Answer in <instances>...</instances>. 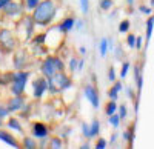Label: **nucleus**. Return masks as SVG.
Instances as JSON below:
<instances>
[{"label": "nucleus", "instance_id": "obj_1", "mask_svg": "<svg viewBox=\"0 0 154 149\" xmlns=\"http://www.w3.org/2000/svg\"><path fill=\"white\" fill-rule=\"evenodd\" d=\"M57 14V8L56 3L53 0H43V2H38L37 6L32 11V22L34 25H38V26H46L53 22V19Z\"/></svg>", "mask_w": 154, "mask_h": 149}, {"label": "nucleus", "instance_id": "obj_2", "mask_svg": "<svg viewBox=\"0 0 154 149\" xmlns=\"http://www.w3.org/2000/svg\"><path fill=\"white\" fill-rule=\"evenodd\" d=\"M63 68H65V65L59 57H46L40 66V72L45 79H51L54 74L63 71Z\"/></svg>", "mask_w": 154, "mask_h": 149}, {"label": "nucleus", "instance_id": "obj_3", "mask_svg": "<svg viewBox=\"0 0 154 149\" xmlns=\"http://www.w3.org/2000/svg\"><path fill=\"white\" fill-rule=\"evenodd\" d=\"M71 80L68 79L66 74H63V71L54 74L51 79H48V89L51 92H57V91H65L71 88Z\"/></svg>", "mask_w": 154, "mask_h": 149}, {"label": "nucleus", "instance_id": "obj_4", "mask_svg": "<svg viewBox=\"0 0 154 149\" xmlns=\"http://www.w3.org/2000/svg\"><path fill=\"white\" fill-rule=\"evenodd\" d=\"M0 46L3 48L5 52H12L16 49V39H14L12 31L6 28L0 29Z\"/></svg>", "mask_w": 154, "mask_h": 149}, {"label": "nucleus", "instance_id": "obj_5", "mask_svg": "<svg viewBox=\"0 0 154 149\" xmlns=\"http://www.w3.org/2000/svg\"><path fill=\"white\" fill-rule=\"evenodd\" d=\"M83 94H85V97H86V100L91 103L93 108H99V105H100V98H99V92L96 91L94 86H91V85L85 86Z\"/></svg>", "mask_w": 154, "mask_h": 149}, {"label": "nucleus", "instance_id": "obj_6", "mask_svg": "<svg viewBox=\"0 0 154 149\" xmlns=\"http://www.w3.org/2000/svg\"><path fill=\"white\" fill-rule=\"evenodd\" d=\"M32 88H34V97L35 98H42L45 91L48 89V80L45 77H38L32 82Z\"/></svg>", "mask_w": 154, "mask_h": 149}, {"label": "nucleus", "instance_id": "obj_7", "mask_svg": "<svg viewBox=\"0 0 154 149\" xmlns=\"http://www.w3.org/2000/svg\"><path fill=\"white\" fill-rule=\"evenodd\" d=\"M23 106H25V98L22 95H16V97H12L11 100L8 102L6 108H8L9 112H17V111L23 109Z\"/></svg>", "mask_w": 154, "mask_h": 149}, {"label": "nucleus", "instance_id": "obj_8", "mask_svg": "<svg viewBox=\"0 0 154 149\" xmlns=\"http://www.w3.org/2000/svg\"><path fill=\"white\" fill-rule=\"evenodd\" d=\"M3 9L6 12V16H9V17H16V16L22 14V5H19L17 2H12V0L3 6Z\"/></svg>", "mask_w": 154, "mask_h": 149}, {"label": "nucleus", "instance_id": "obj_9", "mask_svg": "<svg viewBox=\"0 0 154 149\" xmlns=\"http://www.w3.org/2000/svg\"><path fill=\"white\" fill-rule=\"evenodd\" d=\"M32 135L35 139H46L48 137V128L43 123H34L32 125Z\"/></svg>", "mask_w": 154, "mask_h": 149}, {"label": "nucleus", "instance_id": "obj_10", "mask_svg": "<svg viewBox=\"0 0 154 149\" xmlns=\"http://www.w3.org/2000/svg\"><path fill=\"white\" fill-rule=\"evenodd\" d=\"M0 140L5 142V143L9 145V146H12V148H19V142L12 137L9 132H6V131H0Z\"/></svg>", "mask_w": 154, "mask_h": 149}, {"label": "nucleus", "instance_id": "obj_11", "mask_svg": "<svg viewBox=\"0 0 154 149\" xmlns=\"http://www.w3.org/2000/svg\"><path fill=\"white\" fill-rule=\"evenodd\" d=\"M25 65H26V54L25 51H19L14 57V68L16 69H23Z\"/></svg>", "mask_w": 154, "mask_h": 149}, {"label": "nucleus", "instance_id": "obj_12", "mask_svg": "<svg viewBox=\"0 0 154 149\" xmlns=\"http://www.w3.org/2000/svg\"><path fill=\"white\" fill-rule=\"evenodd\" d=\"M74 23H75V20H74V19H71V17L65 19V20H63V22L59 25V31H60V32H63V34L69 32V31L74 28Z\"/></svg>", "mask_w": 154, "mask_h": 149}, {"label": "nucleus", "instance_id": "obj_13", "mask_svg": "<svg viewBox=\"0 0 154 149\" xmlns=\"http://www.w3.org/2000/svg\"><path fill=\"white\" fill-rule=\"evenodd\" d=\"M26 88V83L25 82H11V92L14 95H22Z\"/></svg>", "mask_w": 154, "mask_h": 149}, {"label": "nucleus", "instance_id": "obj_14", "mask_svg": "<svg viewBox=\"0 0 154 149\" xmlns=\"http://www.w3.org/2000/svg\"><path fill=\"white\" fill-rule=\"evenodd\" d=\"M134 131H136V125H131V128H130V129L123 132V139L128 142V145H130V146H133L134 139H136V134H134Z\"/></svg>", "mask_w": 154, "mask_h": 149}, {"label": "nucleus", "instance_id": "obj_15", "mask_svg": "<svg viewBox=\"0 0 154 149\" xmlns=\"http://www.w3.org/2000/svg\"><path fill=\"white\" fill-rule=\"evenodd\" d=\"M134 79L137 80V89L140 91V89H142V85H143V79H142V69H140V66H136V68H134Z\"/></svg>", "mask_w": 154, "mask_h": 149}, {"label": "nucleus", "instance_id": "obj_16", "mask_svg": "<svg viewBox=\"0 0 154 149\" xmlns=\"http://www.w3.org/2000/svg\"><path fill=\"white\" fill-rule=\"evenodd\" d=\"M99 131H100V123H99V120H94L91 123V128H89V139L96 137V135L99 134Z\"/></svg>", "mask_w": 154, "mask_h": 149}, {"label": "nucleus", "instance_id": "obj_17", "mask_svg": "<svg viewBox=\"0 0 154 149\" xmlns=\"http://www.w3.org/2000/svg\"><path fill=\"white\" fill-rule=\"evenodd\" d=\"M152 26H154V19H152V16H149V19L146 22V42H149L152 37Z\"/></svg>", "mask_w": 154, "mask_h": 149}, {"label": "nucleus", "instance_id": "obj_18", "mask_svg": "<svg viewBox=\"0 0 154 149\" xmlns=\"http://www.w3.org/2000/svg\"><path fill=\"white\" fill-rule=\"evenodd\" d=\"M8 128L14 129V131H19V132L23 131V128H22V125H20V121H19L17 118H9V121H8Z\"/></svg>", "mask_w": 154, "mask_h": 149}, {"label": "nucleus", "instance_id": "obj_19", "mask_svg": "<svg viewBox=\"0 0 154 149\" xmlns=\"http://www.w3.org/2000/svg\"><path fill=\"white\" fill-rule=\"evenodd\" d=\"M109 117V125H112L114 128H119V125H120V117H119V114H111V115H108Z\"/></svg>", "mask_w": 154, "mask_h": 149}, {"label": "nucleus", "instance_id": "obj_20", "mask_svg": "<svg viewBox=\"0 0 154 149\" xmlns=\"http://www.w3.org/2000/svg\"><path fill=\"white\" fill-rule=\"evenodd\" d=\"M116 111H117V105H116V100H111V102L106 105L105 112H106V115H111V114L116 112Z\"/></svg>", "mask_w": 154, "mask_h": 149}, {"label": "nucleus", "instance_id": "obj_21", "mask_svg": "<svg viewBox=\"0 0 154 149\" xmlns=\"http://www.w3.org/2000/svg\"><path fill=\"white\" fill-rule=\"evenodd\" d=\"M108 52V39H102L100 40V55L105 57Z\"/></svg>", "mask_w": 154, "mask_h": 149}, {"label": "nucleus", "instance_id": "obj_22", "mask_svg": "<svg viewBox=\"0 0 154 149\" xmlns=\"http://www.w3.org/2000/svg\"><path fill=\"white\" fill-rule=\"evenodd\" d=\"M23 146L26 148V149H34V148H37V143L34 142V139L25 137V139H23Z\"/></svg>", "mask_w": 154, "mask_h": 149}, {"label": "nucleus", "instance_id": "obj_23", "mask_svg": "<svg viewBox=\"0 0 154 149\" xmlns=\"http://www.w3.org/2000/svg\"><path fill=\"white\" fill-rule=\"evenodd\" d=\"M62 140L60 139H57V137H54V139H51V142H49V148H53V149H60L62 148Z\"/></svg>", "mask_w": 154, "mask_h": 149}, {"label": "nucleus", "instance_id": "obj_24", "mask_svg": "<svg viewBox=\"0 0 154 149\" xmlns=\"http://www.w3.org/2000/svg\"><path fill=\"white\" fill-rule=\"evenodd\" d=\"M111 6H112V0H102L100 2V9H103V11L111 9Z\"/></svg>", "mask_w": 154, "mask_h": 149}, {"label": "nucleus", "instance_id": "obj_25", "mask_svg": "<svg viewBox=\"0 0 154 149\" xmlns=\"http://www.w3.org/2000/svg\"><path fill=\"white\" fill-rule=\"evenodd\" d=\"M128 69H130V63H128V61L122 63V68H120V77H122V79H125V77H126Z\"/></svg>", "mask_w": 154, "mask_h": 149}, {"label": "nucleus", "instance_id": "obj_26", "mask_svg": "<svg viewBox=\"0 0 154 149\" xmlns=\"http://www.w3.org/2000/svg\"><path fill=\"white\" fill-rule=\"evenodd\" d=\"M128 29H130V22H128V20L120 22V25H119V32H126Z\"/></svg>", "mask_w": 154, "mask_h": 149}, {"label": "nucleus", "instance_id": "obj_27", "mask_svg": "<svg viewBox=\"0 0 154 149\" xmlns=\"http://www.w3.org/2000/svg\"><path fill=\"white\" fill-rule=\"evenodd\" d=\"M80 8H82L83 14H88L89 12V2L88 0H80Z\"/></svg>", "mask_w": 154, "mask_h": 149}, {"label": "nucleus", "instance_id": "obj_28", "mask_svg": "<svg viewBox=\"0 0 154 149\" xmlns=\"http://www.w3.org/2000/svg\"><path fill=\"white\" fill-rule=\"evenodd\" d=\"M108 95H109L111 100H117V98H119V97H117V95H119V91H117V89H116L114 86H112V88L108 91Z\"/></svg>", "mask_w": 154, "mask_h": 149}, {"label": "nucleus", "instance_id": "obj_29", "mask_svg": "<svg viewBox=\"0 0 154 149\" xmlns=\"http://www.w3.org/2000/svg\"><path fill=\"white\" fill-rule=\"evenodd\" d=\"M77 63H79V60H77V58H71L69 60V71L71 72H75L77 71Z\"/></svg>", "mask_w": 154, "mask_h": 149}, {"label": "nucleus", "instance_id": "obj_30", "mask_svg": "<svg viewBox=\"0 0 154 149\" xmlns=\"http://www.w3.org/2000/svg\"><path fill=\"white\" fill-rule=\"evenodd\" d=\"M106 148V140L105 139H99L96 143V149H105Z\"/></svg>", "mask_w": 154, "mask_h": 149}, {"label": "nucleus", "instance_id": "obj_31", "mask_svg": "<svg viewBox=\"0 0 154 149\" xmlns=\"http://www.w3.org/2000/svg\"><path fill=\"white\" fill-rule=\"evenodd\" d=\"M126 42H128V46H130V48H134L136 35H134V34H130V35H128V39H126Z\"/></svg>", "mask_w": 154, "mask_h": 149}, {"label": "nucleus", "instance_id": "obj_32", "mask_svg": "<svg viewBox=\"0 0 154 149\" xmlns=\"http://www.w3.org/2000/svg\"><path fill=\"white\" fill-rule=\"evenodd\" d=\"M9 115V111H8V108H5V106H0V118H5V117H8Z\"/></svg>", "mask_w": 154, "mask_h": 149}, {"label": "nucleus", "instance_id": "obj_33", "mask_svg": "<svg viewBox=\"0 0 154 149\" xmlns=\"http://www.w3.org/2000/svg\"><path fill=\"white\" fill-rule=\"evenodd\" d=\"M45 39H46V34H38V37H35V39H34L32 42L38 45V43H43V42H45Z\"/></svg>", "mask_w": 154, "mask_h": 149}, {"label": "nucleus", "instance_id": "obj_34", "mask_svg": "<svg viewBox=\"0 0 154 149\" xmlns=\"http://www.w3.org/2000/svg\"><path fill=\"white\" fill-rule=\"evenodd\" d=\"M38 2H40V0H26V6H28L29 9H34Z\"/></svg>", "mask_w": 154, "mask_h": 149}, {"label": "nucleus", "instance_id": "obj_35", "mask_svg": "<svg viewBox=\"0 0 154 149\" xmlns=\"http://www.w3.org/2000/svg\"><path fill=\"white\" fill-rule=\"evenodd\" d=\"M117 109H119V117H120V118H125V117H126V106L122 105V106L117 108Z\"/></svg>", "mask_w": 154, "mask_h": 149}, {"label": "nucleus", "instance_id": "obj_36", "mask_svg": "<svg viewBox=\"0 0 154 149\" xmlns=\"http://www.w3.org/2000/svg\"><path fill=\"white\" fill-rule=\"evenodd\" d=\"M108 79H109L111 82H114V80H116V71H114V68H112V66L108 69Z\"/></svg>", "mask_w": 154, "mask_h": 149}, {"label": "nucleus", "instance_id": "obj_37", "mask_svg": "<svg viewBox=\"0 0 154 149\" xmlns=\"http://www.w3.org/2000/svg\"><path fill=\"white\" fill-rule=\"evenodd\" d=\"M82 132H83L85 137H89V126L86 125V123H83V125H82Z\"/></svg>", "mask_w": 154, "mask_h": 149}, {"label": "nucleus", "instance_id": "obj_38", "mask_svg": "<svg viewBox=\"0 0 154 149\" xmlns=\"http://www.w3.org/2000/svg\"><path fill=\"white\" fill-rule=\"evenodd\" d=\"M140 12H143V14H146V16H151L152 9L151 8H146V6H140Z\"/></svg>", "mask_w": 154, "mask_h": 149}, {"label": "nucleus", "instance_id": "obj_39", "mask_svg": "<svg viewBox=\"0 0 154 149\" xmlns=\"http://www.w3.org/2000/svg\"><path fill=\"white\" fill-rule=\"evenodd\" d=\"M114 88H116V89H117V91L120 92V91H122V83H119V82H116V83H114Z\"/></svg>", "mask_w": 154, "mask_h": 149}, {"label": "nucleus", "instance_id": "obj_40", "mask_svg": "<svg viewBox=\"0 0 154 149\" xmlns=\"http://www.w3.org/2000/svg\"><path fill=\"white\" fill-rule=\"evenodd\" d=\"M8 2H11V0H0V9H3V6H5Z\"/></svg>", "mask_w": 154, "mask_h": 149}, {"label": "nucleus", "instance_id": "obj_41", "mask_svg": "<svg viewBox=\"0 0 154 149\" xmlns=\"http://www.w3.org/2000/svg\"><path fill=\"white\" fill-rule=\"evenodd\" d=\"M82 26H83V22H82V20H79V22H77V28H79V29H80Z\"/></svg>", "mask_w": 154, "mask_h": 149}, {"label": "nucleus", "instance_id": "obj_42", "mask_svg": "<svg viewBox=\"0 0 154 149\" xmlns=\"http://www.w3.org/2000/svg\"><path fill=\"white\" fill-rule=\"evenodd\" d=\"M80 54H86V49H85V46H80Z\"/></svg>", "mask_w": 154, "mask_h": 149}, {"label": "nucleus", "instance_id": "obj_43", "mask_svg": "<svg viewBox=\"0 0 154 149\" xmlns=\"http://www.w3.org/2000/svg\"><path fill=\"white\" fill-rule=\"evenodd\" d=\"M126 2H128V5H133V3H134V0H126Z\"/></svg>", "mask_w": 154, "mask_h": 149}, {"label": "nucleus", "instance_id": "obj_44", "mask_svg": "<svg viewBox=\"0 0 154 149\" xmlns=\"http://www.w3.org/2000/svg\"><path fill=\"white\" fill-rule=\"evenodd\" d=\"M0 126H2V118H0Z\"/></svg>", "mask_w": 154, "mask_h": 149}]
</instances>
